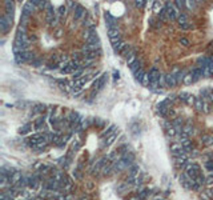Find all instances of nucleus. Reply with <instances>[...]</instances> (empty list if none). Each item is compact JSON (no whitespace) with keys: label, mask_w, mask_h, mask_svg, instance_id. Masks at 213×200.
Wrapping results in <instances>:
<instances>
[{"label":"nucleus","mask_w":213,"mask_h":200,"mask_svg":"<svg viewBox=\"0 0 213 200\" xmlns=\"http://www.w3.org/2000/svg\"><path fill=\"white\" fill-rule=\"evenodd\" d=\"M108 35H109V39H111L112 45H115V44H117V43L121 42V36H120L119 28H109Z\"/></svg>","instance_id":"nucleus-1"},{"label":"nucleus","mask_w":213,"mask_h":200,"mask_svg":"<svg viewBox=\"0 0 213 200\" xmlns=\"http://www.w3.org/2000/svg\"><path fill=\"white\" fill-rule=\"evenodd\" d=\"M11 20H12V15H3L0 17V31L1 32H6L8 29L9 24H11Z\"/></svg>","instance_id":"nucleus-2"},{"label":"nucleus","mask_w":213,"mask_h":200,"mask_svg":"<svg viewBox=\"0 0 213 200\" xmlns=\"http://www.w3.org/2000/svg\"><path fill=\"white\" fill-rule=\"evenodd\" d=\"M121 161L125 164V167H127V168H129L131 165H133V164H135V155H133L132 152L124 153V155H121Z\"/></svg>","instance_id":"nucleus-3"},{"label":"nucleus","mask_w":213,"mask_h":200,"mask_svg":"<svg viewBox=\"0 0 213 200\" xmlns=\"http://www.w3.org/2000/svg\"><path fill=\"white\" fill-rule=\"evenodd\" d=\"M105 20H107V25H108V29L109 28H117V20L112 16L111 14H105Z\"/></svg>","instance_id":"nucleus-4"},{"label":"nucleus","mask_w":213,"mask_h":200,"mask_svg":"<svg viewBox=\"0 0 213 200\" xmlns=\"http://www.w3.org/2000/svg\"><path fill=\"white\" fill-rule=\"evenodd\" d=\"M149 75H151V81H158L161 73H160V71L157 70V67H152L149 70Z\"/></svg>","instance_id":"nucleus-5"},{"label":"nucleus","mask_w":213,"mask_h":200,"mask_svg":"<svg viewBox=\"0 0 213 200\" xmlns=\"http://www.w3.org/2000/svg\"><path fill=\"white\" fill-rule=\"evenodd\" d=\"M33 9H35V6L32 4V1H28V3H25L24 7H23V14H22V15L29 16V15L33 12Z\"/></svg>","instance_id":"nucleus-6"},{"label":"nucleus","mask_w":213,"mask_h":200,"mask_svg":"<svg viewBox=\"0 0 213 200\" xmlns=\"http://www.w3.org/2000/svg\"><path fill=\"white\" fill-rule=\"evenodd\" d=\"M85 12H87L85 8H84V7H81L80 4H79V6L75 8V16H73V19H75V20H79V19H81V17H84Z\"/></svg>","instance_id":"nucleus-7"},{"label":"nucleus","mask_w":213,"mask_h":200,"mask_svg":"<svg viewBox=\"0 0 213 200\" xmlns=\"http://www.w3.org/2000/svg\"><path fill=\"white\" fill-rule=\"evenodd\" d=\"M103 53L101 50L99 51H89V52H85L84 53V59H88V60H95L97 56H100Z\"/></svg>","instance_id":"nucleus-8"},{"label":"nucleus","mask_w":213,"mask_h":200,"mask_svg":"<svg viewBox=\"0 0 213 200\" xmlns=\"http://www.w3.org/2000/svg\"><path fill=\"white\" fill-rule=\"evenodd\" d=\"M84 37H85V40H88V39H91V37H93V36H97V31H96V27H91V28H88V29L85 31V33L83 35Z\"/></svg>","instance_id":"nucleus-9"},{"label":"nucleus","mask_w":213,"mask_h":200,"mask_svg":"<svg viewBox=\"0 0 213 200\" xmlns=\"http://www.w3.org/2000/svg\"><path fill=\"white\" fill-rule=\"evenodd\" d=\"M177 84V80H176V75H173V73H168L166 75V86L168 87H174Z\"/></svg>","instance_id":"nucleus-10"},{"label":"nucleus","mask_w":213,"mask_h":200,"mask_svg":"<svg viewBox=\"0 0 213 200\" xmlns=\"http://www.w3.org/2000/svg\"><path fill=\"white\" fill-rule=\"evenodd\" d=\"M197 80H199V79H197L196 76H194L192 72L186 73V76H185V78H184V83H185L186 86H189V84H192V83H196Z\"/></svg>","instance_id":"nucleus-11"},{"label":"nucleus","mask_w":213,"mask_h":200,"mask_svg":"<svg viewBox=\"0 0 213 200\" xmlns=\"http://www.w3.org/2000/svg\"><path fill=\"white\" fill-rule=\"evenodd\" d=\"M116 129H117V127H116V125H111L109 128H107L105 131H103V132H101V136H107V137L112 136V135H113L115 132H117Z\"/></svg>","instance_id":"nucleus-12"},{"label":"nucleus","mask_w":213,"mask_h":200,"mask_svg":"<svg viewBox=\"0 0 213 200\" xmlns=\"http://www.w3.org/2000/svg\"><path fill=\"white\" fill-rule=\"evenodd\" d=\"M125 47H127V43L121 40L120 43H117V44L113 45V51L115 52H117V53H123V51L125 50Z\"/></svg>","instance_id":"nucleus-13"},{"label":"nucleus","mask_w":213,"mask_h":200,"mask_svg":"<svg viewBox=\"0 0 213 200\" xmlns=\"http://www.w3.org/2000/svg\"><path fill=\"white\" fill-rule=\"evenodd\" d=\"M35 129L37 131V132H40L42 129H44V117H39V119L35 122Z\"/></svg>","instance_id":"nucleus-14"},{"label":"nucleus","mask_w":213,"mask_h":200,"mask_svg":"<svg viewBox=\"0 0 213 200\" xmlns=\"http://www.w3.org/2000/svg\"><path fill=\"white\" fill-rule=\"evenodd\" d=\"M138 171H140V167H138L137 164H133V165H131L129 168H128V175L137 176L138 175Z\"/></svg>","instance_id":"nucleus-15"},{"label":"nucleus","mask_w":213,"mask_h":200,"mask_svg":"<svg viewBox=\"0 0 213 200\" xmlns=\"http://www.w3.org/2000/svg\"><path fill=\"white\" fill-rule=\"evenodd\" d=\"M143 68V60L141 59H137V60L135 61V63L131 65V70H132V72L135 73L136 71H138V70H141Z\"/></svg>","instance_id":"nucleus-16"},{"label":"nucleus","mask_w":213,"mask_h":200,"mask_svg":"<svg viewBox=\"0 0 213 200\" xmlns=\"http://www.w3.org/2000/svg\"><path fill=\"white\" fill-rule=\"evenodd\" d=\"M204 99L202 97H196V101H194V107H196L197 111H202V108H204Z\"/></svg>","instance_id":"nucleus-17"},{"label":"nucleus","mask_w":213,"mask_h":200,"mask_svg":"<svg viewBox=\"0 0 213 200\" xmlns=\"http://www.w3.org/2000/svg\"><path fill=\"white\" fill-rule=\"evenodd\" d=\"M192 73H193L197 79H201L202 76H204V68H201V67H196V68L192 70Z\"/></svg>","instance_id":"nucleus-18"},{"label":"nucleus","mask_w":213,"mask_h":200,"mask_svg":"<svg viewBox=\"0 0 213 200\" xmlns=\"http://www.w3.org/2000/svg\"><path fill=\"white\" fill-rule=\"evenodd\" d=\"M194 181H196V184L199 187H202L204 184H207V179H205V176L202 175V173H200L199 176H197L196 179H194Z\"/></svg>","instance_id":"nucleus-19"},{"label":"nucleus","mask_w":213,"mask_h":200,"mask_svg":"<svg viewBox=\"0 0 213 200\" xmlns=\"http://www.w3.org/2000/svg\"><path fill=\"white\" fill-rule=\"evenodd\" d=\"M31 129H32V124H31V123H27V124H24L22 128H20L19 132L22 133V135H25V133H28Z\"/></svg>","instance_id":"nucleus-20"},{"label":"nucleus","mask_w":213,"mask_h":200,"mask_svg":"<svg viewBox=\"0 0 213 200\" xmlns=\"http://www.w3.org/2000/svg\"><path fill=\"white\" fill-rule=\"evenodd\" d=\"M141 84H143V86H145V87H149V84H151V75H149V72H145L144 78H143V80H141Z\"/></svg>","instance_id":"nucleus-21"},{"label":"nucleus","mask_w":213,"mask_h":200,"mask_svg":"<svg viewBox=\"0 0 213 200\" xmlns=\"http://www.w3.org/2000/svg\"><path fill=\"white\" fill-rule=\"evenodd\" d=\"M201 142L204 143L205 145L213 144V136H209V135H204V136H202V139H201Z\"/></svg>","instance_id":"nucleus-22"},{"label":"nucleus","mask_w":213,"mask_h":200,"mask_svg":"<svg viewBox=\"0 0 213 200\" xmlns=\"http://www.w3.org/2000/svg\"><path fill=\"white\" fill-rule=\"evenodd\" d=\"M194 131H193V127H192L191 124H186V125H184V128H183V133H185V135H188V136H191L192 133H193Z\"/></svg>","instance_id":"nucleus-23"},{"label":"nucleus","mask_w":213,"mask_h":200,"mask_svg":"<svg viewBox=\"0 0 213 200\" xmlns=\"http://www.w3.org/2000/svg\"><path fill=\"white\" fill-rule=\"evenodd\" d=\"M164 7H165V6H164ZM164 7L161 6V3H158V1H155V4H153V12H155V14L160 15V12L164 9Z\"/></svg>","instance_id":"nucleus-24"},{"label":"nucleus","mask_w":213,"mask_h":200,"mask_svg":"<svg viewBox=\"0 0 213 200\" xmlns=\"http://www.w3.org/2000/svg\"><path fill=\"white\" fill-rule=\"evenodd\" d=\"M65 12H67V7L65 6H60L57 9H56V16L63 17L64 15H65Z\"/></svg>","instance_id":"nucleus-25"},{"label":"nucleus","mask_w":213,"mask_h":200,"mask_svg":"<svg viewBox=\"0 0 213 200\" xmlns=\"http://www.w3.org/2000/svg\"><path fill=\"white\" fill-rule=\"evenodd\" d=\"M144 75H145V72H144V70L141 68V70H138V71H136V72H135V79H136V80H138V81L141 83V80H143Z\"/></svg>","instance_id":"nucleus-26"},{"label":"nucleus","mask_w":213,"mask_h":200,"mask_svg":"<svg viewBox=\"0 0 213 200\" xmlns=\"http://www.w3.org/2000/svg\"><path fill=\"white\" fill-rule=\"evenodd\" d=\"M186 76V72L185 71H180V72L176 73V80H177V84L181 83V81H184V78Z\"/></svg>","instance_id":"nucleus-27"},{"label":"nucleus","mask_w":213,"mask_h":200,"mask_svg":"<svg viewBox=\"0 0 213 200\" xmlns=\"http://www.w3.org/2000/svg\"><path fill=\"white\" fill-rule=\"evenodd\" d=\"M158 20H160V22H166V20H169V17H168V14H166V9H165V7H164V9L160 12V15H158Z\"/></svg>","instance_id":"nucleus-28"},{"label":"nucleus","mask_w":213,"mask_h":200,"mask_svg":"<svg viewBox=\"0 0 213 200\" xmlns=\"http://www.w3.org/2000/svg\"><path fill=\"white\" fill-rule=\"evenodd\" d=\"M45 111V106L44 104H36L35 108H33V114H40V112Z\"/></svg>","instance_id":"nucleus-29"},{"label":"nucleus","mask_w":213,"mask_h":200,"mask_svg":"<svg viewBox=\"0 0 213 200\" xmlns=\"http://www.w3.org/2000/svg\"><path fill=\"white\" fill-rule=\"evenodd\" d=\"M158 87H161V88L168 87V86H166V75H163V73H161L160 79H158Z\"/></svg>","instance_id":"nucleus-30"},{"label":"nucleus","mask_w":213,"mask_h":200,"mask_svg":"<svg viewBox=\"0 0 213 200\" xmlns=\"http://www.w3.org/2000/svg\"><path fill=\"white\" fill-rule=\"evenodd\" d=\"M116 137H117V132H115L112 136H109V137H107V140H105V145H111L112 143L116 140Z\"/></svg>","instance_id":"nucleus-31"},{"label":"nucleus","mask_w":213,"mask_h":200,"mask_svg":"<svg viewBox=\"0 0 213 200\" xmlns=\"http://www.w3.org/2000/svg\"><path fill=\"white\" fill-rule=\"evenodd\" d=\"M47 145H48V143L47 142H40V143H37L36 145H33V150H44V148H47Z\"/></svg>","instance_id":"nucleus-32"},{"label":"nucleus","mask_w":213,"mask_h":200,"mask_svg":"<svg viewBox=\"0 0 213 200\" xmlns=\"http://www.w3.org/2000/svg\"><path fill=\"white\" fill-rule=\"evenodd\" d=\"M189 96H191V94H188V92H185V91H183V92L179 94V99L183 100V101H185V103H186V100H188Z\"/></svg>","instance_id":"nucleus-33"},{"label":"nucleus","mask_w":213,"mask_h":200,"mask_svg":"<svg viewBox=\"0 0 213 200\" xmlns=\"http://www.w3.org/2000/svg\"><path fill=\"white\" fill-rule=\"evenodd\" d=\"M87 44H101L100 43V39L97 36H93V37H91V39H88L87 40Z\"/></svg>","instance_id":"nucleus-34"},{"label":"nucleus","mask_w":213,"mask_h":200,"mask_svg":"<svg viewBox=\"0 0 213 200\" xmlns=\"http://www.w3.org/2000/svg\"><path fill=\"white\" fill-rule=\"evenodd\" d=\"M177 22H179V24H180V25H183V24H185V23H188V20H186L185 15L181 14L180 16H179V19H177Z\"/></svg>","instance_id":"nucleus-35"},{"label":"nucleus","mask_w":213,"mask_h":200,"mask_svg":"<svg viewBox=\"0 0 213 200\" xmlns=\"http://www.w3.org/2000/svg\"><path fill=\"white\" fill-rule=\"evenodd\" d=\"M143 179H144V173H140V176H137V178H136L135 186H136V187L141 186V184H143Z\"/></svg>","instance_id":"nucleus-36"},{"label":"nucleus","mask_w":213,"mask_h":200,"mask_svg":"<svg viewBox=\"0 0 213 200\" xmlns=\"http://www.w3.org/2000/svg\"><path fill=\"white\" fill-rule=\"evenodd\" d=\"M136 60H137V56H136V53H135V55H132V56H129V58H128V59H127V64H128V65H129V67H131V65H132V64H133V63H135V61H136Z\"/></svg>","instance_id":"nucleus-37"},{"label":"nucleus","mask_w":213,"mask_h":200,"mask_svg":"<svg viewBox=\"0 0 213 200\" xmlns=\"http://www.w3.org/2000/svg\"><path fill=\"white\" fill-rule=\"evenodd\" d=\"M166 135H168V136H171V137H173V136H176V135H177V132H176V129H174L173 127H171V128H168V129H166Z\"/></svg>","instance_id":"nucleus-38"},{"label":"nucleus","mask_w":213,"mask_h":200,"mask_svg":"<svg viewBox=\"0 0 213 200\" xmlns=\"http://www.w3.org/2000/svg\"><path fill=\"white\" fill-rule=\"evenodd\" d=\"M181 148H183V145L179 144V143H173V144L171 145V151H172V152H174V151H179V150H181Z\"/></svg>","instance_id":"nucleus-39"},{"label":"nucleus","mask_w":213,"mask_h":200,"mask_svg":"<svg viewBox=\"0 0 213 200\" xmlns=\"http://www.w3.org/2000/svg\"><path fill=\"white\" fill-rule=\"evenodd\" d=\"M180 44L183 45V47H189V45H191V43H189V40L186 39V37H181V39H180Z\"/></svg>","instance_id":"nucleus-40"},{"label":"nucleus","mask_w":213,"mask_h":200,"mask_svg":"<svg viewBox=\"0 0 213 200\" xmlns=\"http://www.w3.org/2000/svg\"><path fill=\"white\" fill-rule=\"evenodd\" d=\"M93 124L99 125V127H103V125H105V122L101 119H99V117H96V119H93Z\"/></svg>","instance_id":"nucleus-41"},{"label":"nucleus","mask_w":213,"mask_h":200,"mask_svg":"<svg viewBox=\"0 0 213 200\" xmlns=\"http://www.w3.org/2000/svg\"><path fill=\"white\" fill-rule=\"evenodd\" d=\"M194 101H196V96L191 95V96L188 97V100H186V104H189V106H192V104H193V106H194Z\"/></svg>","instance_id":"nucleus-42"},{"label":"nucleus","mask_w":213,"mask_h":200,"mask_svg":"<svg viewBox=\"0 0 213 200\" xmlns=\"http://www.w3.org/2000/svg\"><path fill=\"white\" fill-rule=\"evenodd\" d=\"M145 4H147V1H144V0H137V1H135V6L138 7V8H143Z\"/></svg>","instance_id":"nucleus-43"},{"label":"nucleus","mask_w":213,"mask_h":200,"mask_svg":"<svg viewBox=\"0 0 213 200\" xmlns=\"http://www.w3.org/2000/svg\"><path fill=\"white\" fill-rule=\"evenodd\" d=\"M181 27V29H191V28H193V24L192 23H185V24H183V25H180Z\"/></svg>","instance_id":"nucleus-44"},{"label":"nucleus","mask_w":213,"mask_h":200,"mask_svg":"<svg viewBox=\"0 0 213 200\" xmlns=\"http://www.w3.org/2000/svg\"><path fill=\"white\" fill-rule=\"evenodd\" d=\"M185 6L188 7L189 9H193L194 7H196V3H194V1H191V0H188V1H185Z\"/></svg>","instance_id":"nucleus-45"},{"label":"nucleus","mask_w":213,"mask_h":200,"mask_svg":"<svg viewBox=\"0 0 213 200\" xmlns=\"http://www.w3.org/2000/svg\"><path fill=\"white\" fill-rule=\"evenodd\" d=\"M174 6L179 7V9H183L184 6H185V1H181V0H177L176 3H174Z\"/></svg>","instance_id":"nucleus-46"},{"label":"nucleus","mask_w":213,"mask_h":200,"mask_svg":"<svg viewBox=\"0 0 213 200\" xmlns=\"http://www.w3.org/2000/svg\"><path fill=\"white\" fill-rule=\"evenodd\" d=\"M72 147H73V150H75V151L80 150V147H81V143L79 142V140H75V142H73V144H72Z\"/></svg>","instance_id":"nucleus-47"},{"label":"nucleus","mask_w":213,"mask_h":200,"mask_svg":"<svg viewBox=\"0 0 213 200\" xmlns=\"http://www.w3.org/2000/svg\"><path fill=\"white\" fill-rule=\"evenodd\" d=\"M127 188H128V184H127V183H123L121 186L117 187V191H119V192H124Z\"/></svg>","instance_id":"nucleus-48"},{"label":"nucleus","mask_w":213,"mask_h":200,"mask_svg":"<svg viewBox=\"0 0 213 200\" xmlns=\"http://www.w3.org/2000/svg\"><path fill=\"white\" fill-rule=\"evenodd\" d=\"M40 64H43V61L40 60V59H35V60L32 61V65H35V67H39Z\"/></svg>","instance_id":"nucleus-49"},{"label":"nucleus","mask_w":213,"mask_h":200,"mask_svg":"<svg viewBox=\"0 0 213 200\" xmlns=\"http://www.w3.org/2000/svg\"><path fill=\"white\" fill-rule=\"evenodd\" d=\"M202 111H204L205 114H208V112L210 111V109H209V104H208L207 101H205V104H204V108H202Z\"/></svg>","instance_id":"nucleus-50"},{"label":"nucleus","mask_w":213,"mask_h":200,"mask_svg":"<svg viewBox=\"0 0 213 200\" xmlns=\"http://www.w3.org/2000/svg\"><path fill=\"white\" fill-rule=\"evenodd\" d=\"M176 95H169L168 97H166V100H168V101H174V100H176Z\"/></svg>","instance_id":"nucleus-51"},{"label":"nucleus","mask_w":213,"mask_h":200,"mask_svg":"<svg viewBox=\"0 0 213 200\" xmlns=\"http://www.w3.org/2000/svg\"><path fill=\"white\" fill-rule=\"evenodd\" d=\"M207 183H209V184L213 183V176H212V178H209V179H207Z\"/></svg>","instance_id":"nucleus-52"},{"label":"nucleus","mask_w":213,"mask_h":200,"mask_svg":"<svg viewBox=\"0 0 213 200\" xmlns=\"http://www.w3.org/2000/svg\"><path fill=\"white\" fill-rule=\"evenodd\" d=\"M209 71H210V73H212V75H213V63L209 65Z\"/></svg>","instance_id":"nucleus-53"},{"label":"nucleus","mask_w":213,"mask_h":200,"mask_svg":"<svg viewBox=\"0 0 213 200\" xmlns=\"http://www.w3.org/2000/svg\"><path fill=\"white\" fill-rule=\"evenodd\" d=\"M60 35H61V29H57V31H56V36L59 37V36H60Z\"/></svg>","instance_id":"nucleus-54"},{"label":"nucleus","mask_w":213,"mask_h":200,"mask_svg":"<svg viewBox=\"0 0 213 200\" xmlns=\"http://www.w3.org/2000/svg\"><path fill=\"white\" fill-rule=\"evenodd\" d=\"M113 78H115V79H119V72H115V73H113Z\"/></svg>","instance_id":"nucleus-55"},{"label":"nucleus","mask_w":213,"mask_h":200,"mask_svg":"<svg viewBox=\"0 0 213 200\" xmlns=\"http://www.w3.org/2000/svg\"><path fill=\"white\" fill-rule=\"evenodd\" d=\"M129 200H140V199H138V197H131Z\"/></svg>","instance_id":"nucleus-56"},{"label":"nucleus","mask_w":213,"mask_h":200,"mask_svg":"<svg viewBox=\"0 0 213 200\" xmlns=\"http://www.w3.org/2000/svg\"><path fill=\"white\" fill-rule=\"evenodd\" d=\"M80 200H89V199H88V197H85V196H83Z\"/></svg>","instance_id":"nucleus-57"},{"label":"nucleus","mask_w":213,"mask_h":200,"mask_svg":"<svg viewBox=\"0 0 213 200\" xmlns=\"http://www.w3.org/2000/svg\"><path fill=\"white\" fill-rule=\"evenodd\" d=\"M209 59H210V61H212V63H213V53H212V55L209 56Z\"/></svg>","instance_id":"nucleus-58"},{"label":"nucleus","mask_w":213,"mask_h":200,"mask_svg":"<svg viewBox=\"0 0 213 200\" xmlns=\"http://www.w3.org/2000/svg\"><path fill=\"white\" fill-rule=\"evenodd\" d=\"M212 101H213V89H212Z\"/></svg>","instance_id":"nucleus-59"}]
</instances>
